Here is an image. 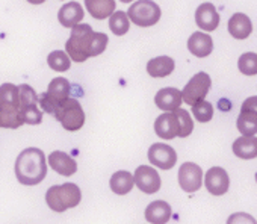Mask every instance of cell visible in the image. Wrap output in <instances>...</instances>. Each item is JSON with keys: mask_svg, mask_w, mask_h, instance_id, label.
Wrapping results in <instances>:
<instances>
[{"mask_svg": "<svg viewBox=\"0 0 257 224\" xmlns=\"http://www.w3.org/2000/svg\"><path fill=\"white\" fill-rule=\"evenodd\" d=\"M109 43L103 32H94L89 25H76L65 43V52L74 62H85L89 58L101 55Z\"/></svg>", "mask_w": 257, "mask_h": 224, "instance_id": "cell-1", "label": "cell"}, {"mask_svg": "<svg viewBox=\"0 0 257 224\" xmlns=\"http://www.w3.org/2000/svg\"><path fill=\"white\" fill-rule=\"evenodd\" d=\"M16 176L23 185L41 183L47 176V162L43 150L37 147L25 149L16 161Z\"/></svg>", "mask_w": 257, "mask_h": 224, "instance_id": "cell-2", "label": "cell"}, {"mask_svg": "<svg viewBox=\"0 0 257 224\" xmlns=\"http://www.w3.org/2000/svg\"><path fill=\"white\" fill-rule=\"evenodd\" d=\"M25 122L20 112V89L19 85H0V128L19 129Z\"/></svg>", "mask_w": 257, "mask_h": 224, "instance_id": "cell-3", "label": "cell"}, {"mask_svg": "<svg viewBox=\"0 0 257 224\" xmlns=\"http://www.w3.org/2000/svg\"><path fill=\"white\" fill-rule=\"evenodd\" d=\"M82 200V191L76 183L67 182L62 185L50 186L46 192L47 206L55 212H65L76 207Z\"/></svg>", "mask_w": 257, "mask_h": 224, "instance_id": "cell-4", "label": "cell"}, {"mask_svg": "<svg viewBox=\"0 0 257 224\" xmlns=\"http://www.w3.org/2000/svg\"><path fill=\"white\" fill-rule=\"evenodd\" d=\"M53 117L68 132L80 131L85 125V112L82 109V104L73 97H68L56 107Z\"/></svg>", "mask_w": 257, "mask_h": 224, "instance_id": "cell-5", "label": "cell"}, {"mask_svg": "<svg viewBox=\"0 0 257 224\" xmlns=\"http://www.w3.org/2000/svg\"><path fill=\"white\" fill-rule=\"evenodd\" d=\"M70 91H71V85L68 82V79L65 77H55L52 79V82L49 83V88L46 92H43L40 95V106L44 112L53 116L56 107L70 97Z\"/></svg>", "mask_w": 257, "mask_h": 224, "instance_id": "cell-6", "label": "cell"}, {"mask_svg": "<svg viewBox=\"0 0 257 224\" xmlns=\"http://www.w3.org/2000/svg\"><path fill=\"white\" fill-rule=\"evenodd\" d=\"M127 16L132 23L141 28H150L155 26L162 16V11L159 5L153 0H137L134 5H131L127 11Z\"/></svg>", "mask_w": 257, "mask_h": 224, "instance_id": "cell-7", "label": "cell"}, {"mask_svg": "<svg viewBox=\"0 0 257 224\" xmlns=\"http://www.w3.org/2000/svg\"><path fill=\"white\" fill-rule=\"evenodd\" d=\"M212 85V79L207 73L200 71L195 76L191 77V80L185 85L182 94H183V101L189 106H194L195 103L204 100L207 95L209 89Z\"/></svg>", "mask_w": 257, "mask_h": 224, "instance_id": "cell-8", "label": "cell"}, {"mask_svg": "<svg viewBox=\"0 0 257 224\" xmlns=\"http://www.w3.org/2000/svg\"><path fill=\"white\" fill-rule=\"evenodd\" d=\"M237 131L243 137H255L257 134V97H248L242 106L236 122Z\"/></svg>", "mask_w": 257, "mask_h": 224, "instance_id": "cell-9", "label": "cell"}, {"mask_svg": "<svg viewBox=\"0 0 257 224\" xmlns=\"http://www.w3.org/2000/svg\"><path fill=\"white\" fill-rule=\"evenodd\" d=\"M203 183V170L200 168V165L194 164V162H185L182 164L180 170H179V185L180 188L192 194L195 191H198L201 188Z\"/></svg>", "mask_w": 257, "mask_h": 224, "instance_id": "cell-10", "label": "cell"}, {"mask_svg": "<svg viewBox=\"0 0 257 224\" xmlns=\"http://www.w3.org/2000/svg\"><path fill=\"white\" fill-rule=\"evenodd\" d=\"M149 161L159 170H171L177 162V153L171 146L156 143L149 149Z\"/></svg>", "mask_w": 257, "mask_h": 224, "instance_id": "cell-11", "label": "cell"}, {"mask_svg": "<svg viewBox=\"0 0 257 224\" xmlns=\"http://www.w3.org/2000/svg\"><path fill=\"white\" fill-rule=\"evenodd\" d=\"M135 185L144 192V194H156L161 189V177L158 170H155L153 167H147V165H140L135 170Z\"/></svg>", "mask_w": 257, "mask_h": 224, "instance_id": "cell-12", "label": "cell"}, {"mask_svg": "<svg viewBox=\"0 0 257 224\" xmlns=\"http://www.w3.org/2000/svg\"><path fill=\"white\" fill-rule=\"evenodd\" d=\"M204 186L212 195H224L230 188L228 173L222 167H212L204 176Z\"/></svg>", "mask_w": 257, "mask_h": 224, "instance_id": "cell-13", "label": "cell"}, {"mask_svg": "<svg viewBox=\"0 0 257 224\" xmlns=\"http://www.w3.org/2000/svg\"><path fill=\"white\" fill-rule=\"evenodd\" d=\"M219 13L216 11L213 4H201L195 11V23L201 31L213 32L219 26Z\"/></svg>", "mask_w": 257, "mask_h": 224, "instance_id": "cell-14", "label": "cell"}, {"mask_svg": "<svg viewBox=\"0 0 257 224\" xmlns=\"http://www.w3.org/2000/svg\"><path fill=\"white\" fill-rule=\"evenodd\" d=\"M155 132L162 140H174L179 137L180 123L176 112H165V114L159 116L155 122Z\"/></svg>", "mask_w": 257, "mask_h": 224, "instance_id": "cell-15", "label": "cell"}, {"mask_svg": "<svg viewBox=\"0 0 257 224\" xmlns=\"http://www.w3.org/2000/svg\"><path fill=\"white\" fill-rule=\"evenodd\" d=\"M155 103L165 112H174L183 103V94L177 88H162L155 95Z\"/></svg>", "mask_w": 257, "mask_h": 224, "instance_id": "cell-16", "label": "cell"}, {"mask_svg": "<svg viewBox=\"0 0 257 224\" xmlns=\"http://www.w3.org/2000/svg\"><path fill=\"white\" fill-rule=\"evenodd\" d=\"M49 164L50 167L61 176L70 177L77 171V162L67 153L64 152H53L49 156Z\"/></svg>", "mask_w": 257, "mask_h": 224, "instance_id": "cell-17", "label": "cell"}, {"mask_svg": "<svg viewBox=\"0 0 257 224\" xmlns=\"http://www.w3.org/2000/svg\"><path fill=\"white\" fill-rule=\"evenodd\" d=\"M85 17V11L82 8L80 4L77 2H68L65 4L59 13H58V20L64 28H74L76 25H79Z\"/></svg>", "mask_w": 257, "mask_h": 224, "instance_id": "cell-18", "label": "cell"}, {"mask_svg": "<svg viewBox=\"0 0 257 224\" xmlns=\"http://www.w3.org/2000/svg\"><path fill=\"white\" fill-rule=\"evenodd\" d=\"M228 32L236 40H246L252 32V23L243 13H236L228 20Z\"/></svg>", "mask_w": 257, "mask_h": 224, "instance_id": "cell-19", "label": "cell"}, {"mask_svg": "<svg viewBox=\"0 0 257 224\" xmlns=\"http://www.w3.org/2000/svg\"><path fill=\"white\" fill-rule=\"evenodd\" d=\"M171 206L164 200L152 201L144 212L146 219L152 224H167L171 219Z\"/></svg>", "mask_w": 257, "mask_h": 224, "instance_id": "cell-20", "label": "cell"}, {"mask_svg": "<svg viewBox=\"0 0 257 224\" xmlns=\"http://www.w3.org/2000/svg\"><path fill=\"white\" fill-rule=\"evenodd\" d=\"M188 49L197 58H207L213 50V41L204 32H194L188 40Z\"/></svg>", "mask_w": 257, "mask_h": 224, "instance_id": "cell-21", "label": "cell"}, {"mask_svg": "<svg viewBox=\"0 0 257 224\" xmlns=\"http://www.w3.org/2000/svg\"><path fill=\"white\" fill-rule=\"evenodd\" d=\"M109 185H110V189H112L113 194L125 195V194H128V192L134 189V186H135V177H134L132 173L119 170V171H116V173L112 174Z\"/></svg>", "mask_w": 257, "mask_h": 224, "instance_id": "cell-22", "label": "cell"}, {"mask_svg": "<svg viewBox=\"0 0 257 224\" xmlns=\"http://www.w3.org/2000/svg\"><path fill=\"white\" fill-rule=\"evenodd\" d=\"M176 68V62L170 56H158L147 62V73L152 77H167Z\"/></svg>", "mask_w": 257, "mask_h": 224, "instance_id": "cell-23", "label": "cell"}, {"mask_svg": "<svg viewBox=\"0 0 257 224\" xmlns=\"http://www.w3.org/2000/svg\"><path fill=\"white\" fill-rule=\"evenodd\" d=\"M85 7L91 17L104 20L115 13V0H85Z\"/></svg>", "mask_w": 257, "mask_h": 224, "instance_id": "cell-24", "label": "cell"}, {"mask_svg": "<svg viewBox=\"0 0 257 224\" xmlns=\"http://www.w3.org/2000/svg\"><path fill=\"white\" fill-rule=\"evenodd\" d=\"M233 153L240 159L257 158V137H239L233 143Z\"/></svg>", "mask_w": 257, "mask_h": 224, "instance_id": "cell-25", "label": "cell"}, {"mask_svg": "<svg viewBox=\"0 0 257 224\" xmlns=\"http://www.w3.org/2000/svg\"><path fill=\"white\" fill-rule=\"evenodd\" d=\"M109 29L113 35L122 37L131 29V19H128L127 13L124 11H115L109 17Z\"/></svg>", "mask_w": 257, "mask_h": 224, "instance_id": "cell-26", "label": "cell"}, {"mask_svg": "<svg viewBox=\"0 0 257 224\" xmlns=\"http://www.w3.org/2000/svg\"><path fill=\"white\" fill-rule=\"evenodd\" d=\"M47 64H49V67L52 70L62 73V71L70 70V67H71V58L64 50H55V52H52L47 56Z\"/></svg>", "mask_w": 257, "mask_h": 224, "instance_id": "cell-27", "label": "cell"}, {"mask_svg": "<svg viewBox=\"0 0 257 224\" xmlns=\"http://www.w3.org/2000/svg\"><path fill=\"white\" fill-rule=\"evenodd\" d=\"M237 68L245 76L257 74V53L246 52V53L240 55L237 59Z\"/></svg>", "mask_w": 257, "mask_h": 224, "instance_id": "cell-28", "label": "cell"}, {"mask_svg": "<svg viewBox=\"0 0 257 224\" xmlns=\"http://www.w3.org/2000/svg\"><path fill=\"white\" fill-rule=\"evenodd\" d=\"M192 114H194V117H195L197 122L207 123L213 117V106H212L210 101L201 100V101H198V103H195L192 106Z\"/></svg>", "mask_w": 257, "mask_h": 224, "instance_id": "cell-29", "label": "cell"}, {"mask_svg": "<svg viewBox=\"0 0 257 224\" xmlns=\"http://www.w3.org/2000/svg\"><path fill=\"white\" fill-rule=\"evenodd\" d=\"M20 112L25 125H40L43 122V110L38 107V104L20 106Z\"/></svg>", "mask_w": 257, "mask_h": 224, "instance_id": "cell-30", "label": "cell"}, {"mask_svg": "<svg viewBox=\"0 0 257 224\" xmlns=\"http://www.w3.org/2000/svg\"><path fill=\"white\" fill-rule=\"evenodd\" d=\"M176 116L179 119V123H180V132H179V137L180 138H186L192 134L194 131V122L189 116V112L186 109H176Z\"/></svg>", "mask_w": 257, "mask_h": 224, "instance_id": "cell-31", "label": "cell"}, {"mask_svg": "<svg viewBox=\"0 0 257 224\" xmlns=\"http://www.w3.org/2000/svg\"><path fill=\"white\" fill-rule=\"evenodd\" d=\"M227 224H257L255 218L245 212H234L227 218Z\"/></svg>", "mask_w": 257, "mask_h": 224, "instance_id": "cell-32", "label": "cell"}, {"mask_svg": "<svg viewBox=\"0 0 257 224\" xmlns=\"http://www.w3.org/2000/svg\"><path fill=\"white\" fill-rule=\"evenodd\" d=\"M29 4H32V5H41V4H44L46 0H28Z\"/></svg>", "mask_w": 257, "mask_h": 224, "instance_id": "cell-33", "label": "cell"}, {"mask_svg": "<svg viewBox=\"0 0 257 224\" xmlns=\"http://www.w3.org/2000/svg\"><path fill=\"white\" fill-rule=\"evenodd\" d=\"M119 2H122V4H131V2H134V0H119Z\"/></svg>", "mask_w": 257, "mask_h": 224, "instance_id": "cell-34", "label": "cell"}, {"mask_svg": "<svg viewBox=\"0 0 257 224\" xmlns=\"http://www.w3.org/2000/svg\"><path fill=\"white\" fill-rule=\"evenodd\" d=\"M254 177H255V182H257V173H255V176H254Z\"/></svg>", "mask_w": 257, "mask_h": 224, "instance_id": "cell-35", "label": "cell"}]
</instances>
